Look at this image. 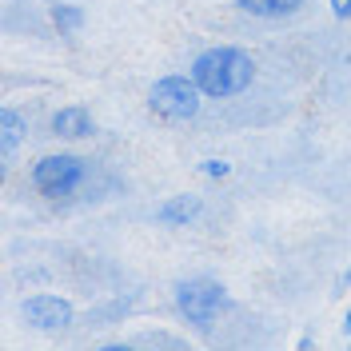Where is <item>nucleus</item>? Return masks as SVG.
<instances>
[{
    "label": "nucleus",
    "instance_id": "nucleus-11",
    "mask_svg": "<svg viewBox=\"0 0 351 351\" xmlns=\"http://www.w3.org/2000/svg\"><path fill=\"white\" fill-rule=\"evenodd\" d=\"M204 176H212V180H223V176L232 172V164H223V160H204V168H199Z\"/></svg>",
    "mask_w": 351,
    "mask_h": 351
},
{
    "label": "nucleus",
    "instance_id": "nucleus-1",
    "mask_svg": "<svg viewBox=\"0 0 351 351\" xmlns=\"http://www.w3.org/2000/svg\"><path fill=\"white\" fill-rule=\"evenodd\" d=\"M192 80L208 100H232L252 88L256 60H252V52H243L236 44H216V48H204L192 60Z\"/></svg>",
    "mask_w": 351,
    "mask_h": 351
},
{
    "label": "nucleus",
    "instance_id": "nucleus-6",
    "mask_svg": "<svg viewBox=\"0 0 351 351\" xmlns=\"http://www.w3.org/2000/svg\"><path fill=\"white\" fill-rule=\"evenodd\" d=\"M92 132H96V120L84 104H64L52 116V136H60V140H88Z\"/></svg>",
    "mask_w": 351,
    "mask_h": 351
},
{
    "label": "nucleus",
    "instance_id": "nucleus-2",
    "mask_svg": "<svg viewBox=\"0 0 351 351\" xmlns=\"http://www.w3.org/2000/svg\"><path fill=\"white\" fill-rule=\"evenodd\" d=\"M204 92L199 84L192 80V72L188 76H160L152 88H148V112H152L156 120H164V124H188V120H196L199 108H204Z\"/></svg>",
    "mask_w": 351,
    "mask_h": 351
},
{
    "label": "nucleus",
    "instance_id": "nucleus-12",
    "mask_svg": "<svg viewBox=\"0 0 351 351\" xmlns=\"http://www.w3.org/2000/svg\"><path fill=\"white\" fill-rule=\"evenodd\" d=\"M331 16L335 21H351V0H331Z\"/></svg>",
    "mask_w": 351,
    "mask_h": 351
},
{
    "label": "nucleus",
    "instance_id": "nucleus-4",
    "mask_svg": "<svg viewBox=\"0 0 351 351\" xmlns=\"http://www.w3.org/2000/svg\"><path fill=\"white\" fill-rule=\"evenodd\" d=\"M176 311L192 328L208 331L228 311V287L219 284V280H208V276L184 280V284H176Z\"/></svg>",
    "mask_w": 351,
    "mask_h": 351
},
{
    "label": "nucleus",
    "instance_id": "nucleus-7",
    "mask_svg": "<svg viewBox=\"0 0 351 351\" xmlns=\"http://www.w3.org/2000/svg\"><path fill=\"white\" fill-rule=\"evenodd\" d=\"M196 216H199V196H192V192L164 199L156 208V223H164V228H188Z\"/></svg>",
    "mask_w": 351,
    "mask_h": 351
},
{
    "label": "nucleus",
    "instance_id": "nucleus-13",
    "mask_svg": "<svg viewBox=\"0 0 351 351\" xmlns=\"http://www.w3.org/2000/svg\"><path fill=\"white\" fill-rule=\"evenodd\" d=\"M343 328H348V331H351V307H348V319H343Z\"/></svg>",
    "mask_w": 351,
    "mask_h": 351
},
{
    "label": "nucleus",
    "instance_id": "nucleus-3",
    "mask_svg": "<svg viewBox=\"0 0 351 351\" xmlns=\"http://www.w3.org/2000/svg\"><path fill=\"white\" fill-rule=\"evenodd\" d=\"M32 188L44 199H68L80 192V184L88 180V160H80L76 152H52L40 156L32 164Z\"/></svg>",
    "mask_w": 351,
    "mask_h": 351
},
{
    "label": "nucleus",
    "instance_id": "nucleus-10",
    "mask_svg": "<svg viewBox=\"0 0 351 351\" xmlns=\"http://www.w3.org/2000/svg\"><path fill=\"white\" fill-rule=\"evenodd\" d=\"M52 24L60 28V36H76L84 28V8L80 4H52Z\"/></svg>",
    "mask_w": 351,
    "mask_h": 351
},
{
    "label": "nucleus",
    "instance_id": "nucleus-8",
    "mask_svg": "<svg viewBox=\"0 0 351 351\" xmlns=\"http://www.w3.org/2000/svg\"><path fill=\"white\" fill-rule=\"evenodd\" d=\"M240 12L256 16V21H287L295 12H304L307 0H232Z\"/></svg>",
    "mask_w": 351,
    "mask_h": 351
},
{
    "label": "nucleus",
    "instance_id": "nucleus-5",
    "mask_svg": "<svg viewBox=\"0 0 351 351\" xmlns=\"http://www.w3.org/2000/svg\"><path fill=\"white\" fill-rule=\"evenodd\" d=\"M24 315H28V324L36 331H64L72 328V319H76V311L68 300L60 295H32V300H24Z\"/></svg>",
    "mask_w": 351,
    "mask_h": 351
},
{
    "label": "nucleus",
    "instance_id": "nucleus-9",
    "mask_svg": "<svg viewBox=\"0 0 351 351\" xmlns=\"http://www.w3.org/2000/svg\"><path fill=\"white\" fill-rule=\"evenodd\" d=\"M24 132H28V120H24L16 108H4V112H0V144H4V156H8L24 140Z\"/></svg>",
    "mask_w": 351,
    "mask_h": 351
}]
</instances>
